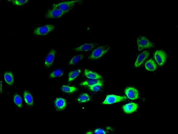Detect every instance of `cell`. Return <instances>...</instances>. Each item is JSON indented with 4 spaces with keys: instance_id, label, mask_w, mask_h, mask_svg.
<instances>
[{
    "instance_id": "obj_1",
    "label": "cell",
    "mask_w": 178,
    "mask_h": 134,
    "mask_svg": "<svg viewBox=\"0 0 178 134\" xmlns=\"http://www.w3.org/2000/svg\"><path fill=\"white\" fill-rule=\"evenodd\" d=\"M83 1H73L61 2L53 3L52 5L53 8L59 9L63 11L71 10L76 5L79 4Z\"/></svg>"
},
{
    "instance_id": "obj_2",
    "label": "cell",
    "mask_w": 178,
    "mask_h": 134,
    "mask_svg": "<svg viewBox=\"0 0 178 134\" xmlns=\"http://www.w3.org/2000/svg\"><path fill=\"white\" fill-rule=\"evenodd\" d=\"M110 48V46L105 45L100 46L93 51L89 57V59L96 60L100 58L108 52Z\"/></svg>"
},
{
    "instance_id": "obj_3",
    "label": "cell",
    "mask_w": 178,
    "mask_h": 134,
    "mask_svg": "<svg viewBox=\"0 0 178 134\" xmlns=\"http://www.w3.org/2000/svg\"><path fill=\"white\" fill-rule=\"evenodd\" d=\"M55 26L52 24H47L43 26L36 28L34 30L33 34L37 36H45L54 30Z\"/></svg>"
},
{
    "instance_id": "obj_4",
    "label": "cell",
    "mask_w": 178,
    "mask_h": 134,
    "mask_svg": "<svg viewBox=\"0 0 178 134\" xmlns=\"http://www.w3.org/2000/svg\"><path fill=\"white\" fill-rule=\"evenodd\" d=\"M71 10L67 11H63L57 8H53L47 10L45 15L46 19L58 18L63 17Z\"/></svg>"
},
{
    "instance_id": "obj_5",
    "label": "cell",
    "mask_w": 178,
    "mask_h": 134,
    "mask_svg": "<svg viewBox=\"0 0 178 134\" xmlns=\"http://www.w3.org/2000/svg\"><path fill=\"white\" fill-rule=\"evenodd\" d=\"M137 45L139 51L146 48H152L155 47L154 44L143 36H140L137 38Z\"/></svg>"
},
{
    "instance_id": "obj_6",
    "label": "cell",
    "mask_w": 178,
    "mask_h": 134,
    "mask_svg": "<svg viewBox=\"0 0 178 134\" xmlns=\"http://www.w3.org/2000/svg\"><path fill=\"white\" fill-rule=\"evenodd\" d=\"M127 98L125 96L114 95H109L107 96L103 102L104 105H110L126 100Z\"/></svg>"
},
{
    "instance_id": "obj_7",
    "label": "cell",
    "mask_w": 178,
    "mask_h": 134,
    "mask_svg": "<svg viewBox=\"0 0 178 134\" xmlns=\"http://www.w3.org/2000/svg\"><path fill=\"white\" fill-rule=\"evenodd\" d=\"M154 57L158 64L163 66L167 60V54L163 50H158L154 54Z\"/></svg>"
},
{
    "instance_id": "obj_8",
    "label": "cell",
    "mask_w": 178,
    "mask_h": 134,
    "mask_svg": "<svg viewBox=\"0 0 178 134\" xmlns=\"http://www.w3.org/2000/svg\"><path fill=\"white\" fill-rule=\"evenodd\" d=\"M99 45V44L95 42L88 43L73 49L72 51L76 52L89 51Z\"/></svg>"
},
{
    "instance_id": "obj_9",
    "label": "cell",
    "mask_w": 178,
    "mask_h": 134,
    "mask_svg": "<svg viewBox=\"0 0 178 134\" xmlns=\"http://www.w3.org/2000/svg\"><path fill=\"white\" fill-rule=\"evenodd\" d=\"M56 51L55 49H52L49 52L45 57L44 63L45 67L49 68L53 64L55 56Z\"/></svg>"
},
{
    "instance_id": "obj_10",
    "label": "cell",
    "mask_w": 178,
    "mask_h": 134,
    "mask_svg": "<svg viewBox=\"0 0 178 134\" xmlns=\"http://www.w3.org/2000/svg\"><path fill=\"white\" fill-rule=\"evenodd\" d=\"M125 93L127 97L130 99L135 100L139 98V91L137 89L133 87L127 88L125 90Z\"/></svg>"
},
{
    "instance_id": "obj_11",
    "label": "cell",
    "mask_w": 178,
    "mask_h": 134,
    "mask_svg": "<svg viewBox=\"0 0 178 134\" xmlns=\"http://www.w3.org/2000/svg\"><path fill=\"white\" fill-rule=\"evenodd\" d=\"M150 52L149 51H145L140 54L138 56L135 64V66L136 67H140L145 60L148 57Z\"/></svg>"
},
{
    "instance_id": "obj_12",
    "label": "cell",
    "mask_w": 178,
    "mask_h": 134,
    "mask_svg": "<svg viewBox=\"0 0 178 134\" xmlns=\"http://www.w3.org/2000/svg\"><path fill=\"white\" fill-rule=\"evenodd\" d=\"M138 105L135 103H131L127 104L123 106V110L125 113L131 114L137 110Z\"/></svg>"
},
{
    "instance_id": "obj_13",
    "label": "cell",
    "mask_w": 178,
    "mask_h": 134,
    "mask_svg": "<svg viewBox=\"0 0 178 134\" xmlns=\"http://www.w3.org/2000/svg\"><path fill=\"white\" fill-rule=\"evenodd\" d=\"M67 105L66 101L63 98H58L55 101V105L57 109L63 110L65 109Z\"/></svg>"
},
{
    "instance_id": "obj_14",
    "label": "cell",
    "mask_w": 178,
    "mask_h": 134,
    "mask_svg": "<svg viewBox=\"0 0 178 134\" xmlns=\"http://www.w3.org/2000/svg\"><path fill=\"white\" fill-rule=\"evenodd\" d=\"M84 75L86 77L90 79H101L102 78V76L95 72H94L88 70H85Z\"/></svg>"
},
{
    "instance_id": "obj_15",
    "label": "cell",
    "mask_w": 178,
    "mask_h": 134,
    "mask_svg": "<svg viewBox=\"0 0 178 134\" xmlns=\"http://www.w3.org/2000/svg\"><path fill=\"white\" fill-rule=\"evenodd\" d=\"M103 82L99 79H90L88 80L83 82L80 83L81 86H87L91 87L92 86L97 84L98 83H103Z\"/></svg>"
},
{
    "instance_id": "obj_16",
    "label": "cell",
    "mask_w": 178,
    "mask_h": 134,
    "mask_svg": "<svg viewBox=\"0 0 178 134\" xmlns=\"http://www.w3.org/2000/svg\"><path fill=\"white\" fill-rule=\"evenodd\" d=\"M145 69L148 71H153L157 68V65L153 59H150L145 64Z\"/></svg>"
},
{
    "instance_id": "obj_17",
    "label": "cell",
    "mask_w": 178,
    "mask_h": 134,
    "mask_svg": "<svg viewBox=\"0 0 178 134\" xmlns=\"http://www.w3.org/2000/svg\"><path fill=\"white\" fill-rule=\"evenodd\" d=\"M81 70L79 69L70 72L68 76V81L71 82L76 79L81 74Z\"/></svg>"
},
{
    "instance_id": "obj_18",
    "label": "cell",
    "mask_w": 178,
    "mask_h": 134,
    "mask_svg": "<svg viewBox=\"0 0 178 134\" xmlns=\"http://www.w3.org/2000/svg\"><path fill=\"white\" fill-rule=\"evenodd\" d=\"M84 57V54L77 55L74 56L70 61L69 65H73L76 64L81 61Z\"/></svg>"
},
{
    "instance_id": "obj_19",
    "label": "cell",
    "mask_w": 178,
    "mask_h": 134,
    "mask_svg": "<svg viewBox=\"0 0 178 134\" xmlns=\"http://www.w3.org/2000/svg\"><path fill=\"white\" fill-rule=\"evenodd\" d=\"M24 98L26 103L28 105H31L33 103V99L32 96L29 92L26 91L24 93Z\"/></svg>"
},
{
    "instance_id": "obj_20",
    "label": "cell",
    "mask_w": 178,
    "mask_h": 134,
    "mask_svg": "<svg viewBox=\"0 0 178 134\" xmlns=\"http://www.w3.org/2000/svg\"><path fill=\"white\" fill-rule=\"evenodd\" d=\"M4 78L5 81L9 85H11L13 83L14 78L12 74L10 72H6L4 74Z\"/></svg>"
},
{
    "instance_id": "obj_21",
    "label": "cell",
    "mask_w": 178,
    "mask_h": 134,
    "mask_svg": "<svg viewBox=\"0 0 178 134\" xmlns=\"http://www.w3.org/2000/svg\"><path fill=\"white\" fill-rule=\"evenodd\" d=\"M91 97L87 93H83L80 95L77 99V101L79 103H85L90 100Z\"/></svg>"
},
{
    "instance_id": "obj_22",
    "label": "cell",
    "mask_w": 178,
    "mask_h": 134,
    "mask_svg": "<svg viewBox=\"0 0 178 134\" xmlns=\"http://www.w3.org/2000/svg\"><path fill=\"white\" fill-rule=\"evenodd\" d=\"M61 89L63 92L68 93H73L77 90V88L67 85L62 86Z\"/></svg>"
},
{
    "instance_id": "obj_23",
    "label": "cell",
    "mask_w": 178,
    "mask_h": 134,
    "mask_svg": "<svg viewBox=\"0 0 178 134\" xmlns=\"http://www.w3.org/2000/svg\"><path fill=\"white\" fill-rule=\"evenodd\" d=\"M64 74V72L63 70L61 69H57L52 72L50 74L49 77L50 78L59 77H62Z\"/></svg>"
},
{
    "instance_id": "obj_24",
    "label": "cell",
    "mask_w": 178,
    "mask_h": 134,
    "mask_svg": "<svg viewBox=\"0 0 178 134\" xmlns=\"http://www.w3.org/2000/svg\"><path fill=\"white\" fill-rule=\"evenodd\" d=\"M14 103L19 108L22 107V100L19 95L18 94L15 95L14 97Z\"/></svg>"
},
{
    "instance_id": "obj_25",
    "label": "cell",
    "mask_w": 178,
    "mask_h": 134,
    "mask_svg": "<svg viewBox=\"0 0 178 134\" xmlns=\"http://www.w3.org/2000/svg\"><path fill=\"white\" fill-rule=\"evenodd\" d=\"M8 2L11 3L12 5L17 6H21L25 5L29 1H7Z\"/></svg>"
},
{
    "instance_id": "obj_26",
    "label": "cell",
    "mask_w": 178,
    "mask_h": 134,
    "mask_svg": "<svg viewBox=\"0 0 178 134\" xmlns=\"http://www.w3.org/2000/svg\"><path fill=\"white\" fill-rule=\"evenodd\" d=\"M103 83H98L96 85L89 87V88L91 91L94 92L99 91L102 89Z\"/></svg>"
},
{
    "instance_id": "obj_27",
    "label": "cell",
    "mask_w": 178,
    "mask_h": 134,
    "mask_svg": "<svg viewBox=\"0 0 178 134\" xmlns=\"http://www.w3.org/2000/svg\"><path fill=\"white\" fill-rule=\"evenodd\" d=\"M107 132L105 130L102 129H95L93 132L94 134H106Z\"/></svg>"
}]
</instances>
